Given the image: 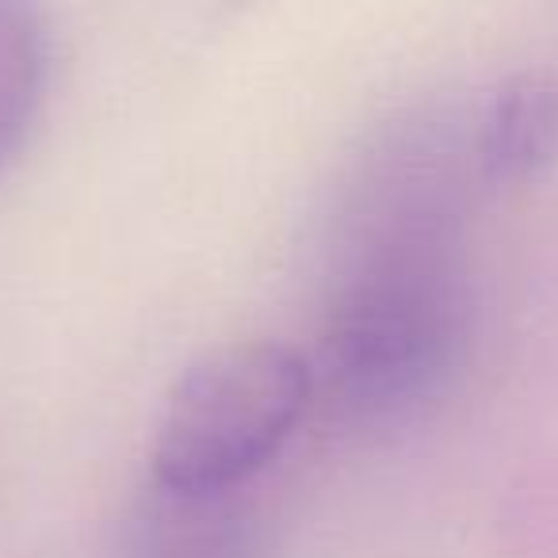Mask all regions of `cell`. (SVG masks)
Segmentation results:
<instances>
[{
    "label": "cell",
    "instance_id": "3957f363",
    "mask_svg": "<svg viewBox=\"0 0 558 558\" xmlns=\"http://www.w3.org/2000/svg\"><path fill=\"white\" fill-rule=\"evenodd\" d=\"M111 558H268L260 505L248 486L177 489L149 482L126 512Z\"/></svg>",
    "mask_w": 558,
    "mask_h": 558
},
{
    "label": "cell",
    "instance_id": "7a4b0ae2",
    "mask_svg": "<svg viewBox=\"0 0 558 558\" xmlns=\"http://www.w3.org/2000/svg\"><path fill=\"white\" fill-rule=\"evenodd\" d=\"M314 402V375L288 344H230L177 383L154 440V482L248 486Z\"/></svg>",
    "mask_w": 558,
    "mask_h": 558
},
{
    "label": "cell",
    "instance_id": "277c9868",
    "mask_svg": "<svg viewBox=\"0 0 558 558\" xmlns=\"http://www.w3.org/2000/svg\"><path fill=\"white\" fill-rule=\"evenodd\" d=\"M474 165L494 187L527 184L558 165V77L520 73L494 96L474 131Z\"/></svg>",
    "mask_w": 558,
    "mask_h": 558
},
{
    "label": "cell",
    "instance_id": "6da1fadb",
    "mask_svg": "<svg viewBox=\"0 0 558 558\" xmlns=\"http://www.w3.org/2000/svg\"><path fill=\"white\" fill-rule=\"evenodd\" d=\"M314 395L349 433H395L448 395L466 337L463 222L440 157L398 134L360 157L329 222Z\"/></svg>",
    "mask_w": 558,
    "mask_h": 558
},
{
    "label": "cell",
    "instance_id": "5b68a950",
    "mask_svg": "<svg viewBox=\"0 0 558 558\" xmlns=\"http://www.w3.org/2000/svg\"><path fill=\"white\" fill-rule=\"evenodd\" d=\"M50 35L39 0H0V177L24 149L47 100Z\"/></svg>",
    "mask_w": 558,
    "mask_h": 558
}]
</instances>
